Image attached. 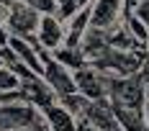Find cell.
<instances>
[{
    "label": "cell",
    "mask_w": 149,
    "mask_h": 131,
    "mask_svg": "<svg viewBox=\"0 0 149 131\" xmlns=\"http://www.w3.org/2000/svg\"><path fill=\"white\" fill-rule=\"evenodd\" d=\"M41 113L29 103H3L0 105V131H21L31 126H41Z\"/></svg>",
    "instance_id": "obj_3"
},
{
    "label": "cell",
    "mask_w": 149,
    "mask_h": 131,
    "mask_svg": "<svg viewBox=\"0 0 149 131\" xmlns=\"http://www.w3.org/2000/svg\"><path fill=\"white\" fill-rule=\"evenodd\" d=\"M139 3H144V0H123V10L126 13H134L136 8H139Z\"/></svg>",
    "instance_id": "obj_16"
},
{
    "label": "cell",
    "mask_w": 149,
    "mask_h": 131,
    "mask_svg": "<svg viewBox=\"0 0 149 131\" xmlns=\"http://www.w3.org/2000/svg\"><path fill=\"white\" fill-rule=\"evenodd\" d=\"M74 85H77V93L88 100H105L108 98V75H103L90 62L85 67L74 70Z\"/></svg>",
    "instance_id": "obj_5"
},
{
    "label": "cell",
    "mask_w": 149,
    "mask_h": 131,
    "mask_svg": "<svg viewBox=\"0 0 149 131\" xmlns=\"http://www.w3.org/2000/svg\"><path fill=\"white\" fill-rule=\"evenodd\" d=\"M147 80H149V75H147Z\"/></svg>",
    "instance_id": "obj_21"
},
{
    "label": "cell",
    "mask_w": 149,
    "mask_h": 131,
    "mask_svg": "<svg viewBox=\"0 0 149 131\" xmlns=\"http://www.w3.org/2000/svg\"><path fill=\"white\" fill-rule=\"evenodd\" d=\"M18 98H23L29 105L39 108V111H44L46 105H52V103L57 100V95L49 90V85H46L41 77L21 80V85H18Z\"/></svg>",
    "instance_id": "obj_9"
},
{
    "label": "cell",
    "mask_w": 149,
    "mask_h": 131,
    "mask_svg": "<svg viewBox=\"0 0 149 131\" xmlns=\"http://www.w3.org/2000/svg\"><path fill=\"white\" fill-rule=\"evenodd\" d=\"M39 21H41V13L29 8L26 3H18V0H10V10H8V21H5V29L10 36H18V39H33L36 36V29H39Z\"/></svg>",
    "instance_id": "obj_4"
},
{
    "label": "cell",
    "mask_w": 149,
    "mask_h": 131,
    "mask_svg": "<svg viewBox=\"0 0 149 131\" xmlns=\"http://www.w3.org/2000/svg\"><path fill=\"white\" fill-rule=\"evenodd\" d=\"M141 116H144V121H147V126H149V95H147V103H144V111H141Z\"/></svg>",
    "instance_id": "obj_18"
},
{
    "label": "cell",
    "mask_w": 149,
    "mask_h": 131,
    "mask_svg": "<svg viewBox=\"0 0 149 131\" xmlns=\"http://www.w3.org/2000/svg\"><path fill=\"white\" fill-rule=\"evenodd\" d=\"M147 49H149V46H147Z\"/></svg>",
    "instance_id": "obj_22"
},
{
    "label": "cell",
    "mask_w": 149,
    "mask_h": 131,
    "mask_svg": "<svg viewBox=\"0 0 149 131\" xmlns=\"http://www.w3.org/2000/svg\"><path fill=\"white\" fill-rule=\"evenodd\" d=\"M147 82L139 75H129V77H108V98L116 108H126V111H144L147 103Z\"/></svg>",
    "instance_id": "obj_1"
},
{
    "label": "cell",
    "mask_w": 149,
    "mask_h": 131,
    "mask_svg": "<svg viewBox=\"0 0 149 131\" xmlns=\"http://www.w3.org/2000/svg\"><path fill=\"white\" fill-rule=\"evenodd\" d=\"M8 46H10V52L15 54L18 62H23L33 75L41 77V70H44V49L33 41V39H18V36H10Z\"/></svg>",
    "instance_id": "obj_7"
},
{
    "label": "cell",
    "mask_w": 149,
    "mask_h": 131,
    "mask_svg": "<svg viewBox=\"0 0 149 131\" xmlns=\"http://www.w3.org/2000/svg\"><path fill=\"white\" fill-rule=\"evenodd\" d=\"M123 13V0H95L90 13V29L95 31H111L118 26Z\"/></svg>",
    "instance_id": "obj_6"
},
{
    "label": "cell",
    "mask_w": 149,
    "mask_h": 131,
    "mask_svg": "<svg viewBox=\"0 0 149 131\" xmlns=\"http://www.w3.org/2000/svg\"><path fill=\"white\" fill-rule=\"evenodd\" d=\"M90 13H93V5L77 10L67 21V26H64V31H67L64 46H82V41H85V36H88V31H90Z\"/></svg>",
    "instance_id": "obj_11"
},
{
    "label": "cell",
    "mask_w": 149,
    "mask_h": 131,
    "mask_svg": "<svg viewBox=\"0 0 149 131\" xmlns=\"http://www.w3.org/2000/svg\"><path fill=\"white\" fill-rule=\"evenodd\" d=\"M129 15V13H126ZM134 15L144 23V26H149V0H144V3H139V8L134 10Z\"/></svg>",
    "instance_id": "obj_15"
},
{
    "label": "cell",
    "mask_w": 149,
    "mask_h": 131,
    "mask_svg": "<svg viewBox=\"0 0 149 131\" xmlns=\"http://www.w3.org/2000/svg\"><path fill=\"white\" fill-rule=\"evenodd\" d=\"M77 131H100V129L90 126V123H85V121H77Z\"/></svg>",
    "instance_id": "obj_17"
},
{
    "label": "cell",
    "mask_w": 149,
    "mask_h": 131,
    "mask_svg": "<svg viewBox=\"0 0 149 131\" xmlns=\"http://www.w3.org/2000/svg\"><path fill=\"white\" fill-rule=\"evenodd\" d=\"M90 0H57V18L59 21H70L77 10L88 8Z\"/></svg>",
    "instance_id": "obj_13"
},
{
    "label": "cell",
    "mask_w": 149,
    "mask_h": 131,
    "mask_svg": "<svg viewBox=\"0 0 149 131\" xmlns=\"http://www.w3.org/2000/svg\"><path fill=\"white\" fill-rule=\"evenodd\" d=\"M64 23H62L57 15H41L39 21V29H36V44L44 49V52H57L59 46H64Z\"/></svg>",
    "instance_id": "obj_8"
},
{
    "label": "cell",
    "mask_w": 149,
    "mask_h": 131,
    "mask_svg": "<svg viewBox=\"0 0 149 131\" xmlns=\"http://www.w3.org/2000/svg\"><path fill=\"white\" fill-rule=\"evenodd\" d=\"M41 80L49 85V90H52L59 100H67V98L77 95L74 72L70 70V67H64L62 62H57L52 54H46V52H44V70H41Z\"/></svg>",
    "instance_id": "obj_2"
},
{
    "label": "cell",
    "mask_w": 149,
    "mask_h": 131,
    "mask_svg": "<svg viewBox=\"0 0 149 131\" xmlns=\"http://www.w3.org/2000/svg\"><path fill=\"white\" fill-rule=\"evenodd\" d=\"M21 77L10 67H0V93H18Z\"/></svg>",
    "instance_id": "obj_14"
},
{
    "label": "cell",
    "mask_w": 149,
    "mask_h": 131,
    "mask_svg": "<svg viewBox=\"0 0 149 131\" xmlns=\"http://www.w3.org/2000/svg\"><path fill=\"white\" fill-rule=\"evenodd\" d=\"M21 131H46V129H44V123H41V126H31V129H21Z\"/></svg>",
    "instance_id": "obj_19"
},
{
    "label": "cell",
    "mask_w": 149,
    "mask_h": 131,
    "mask_svg": "<svg viewBox=\"0 0 149 131\" xmlns=\"http://www.w3.org/2000/svg\"><path fill=\"white\" fill-rule=\"evenodd\" d=\"M41 118H44L46 129L49 131H77V118L72 116V111L64 105V103H52L41 111Z\"/></svg>",
    "instance_id": "obj_10"
},
{
    "label": "cell",
    "mask_w": 149,
    "mask_h": 131,
    "mask_svg": "<svg viewBox=\"0 0 149 131\" xmlns=\"http://www.w3.org/2000/svg\"><path fill=\"white\" fill-rule=\"evenodd\" d=\"M0 67H5V62H3V54H0Z\"/></svg>",
    "instance_id": "obj_20"
},
{
    "label": "cell",
    "mask_w": 149,
    "mask_h": 131,
    "mask_svg": "<svg viewBox=\"0 0 149 131\" xmlns=\"http://www.w3.org/2000/svg\"><path fill=\"white\" fill-rule=\"evenodd\" d=\"M123 29H126L131 36H134V41L139 44V46H149V26H144V23H141V21H139L134 13L126 15V21H123Z\"/></svg>",
    "instance_id": "obj_12"
}]
</instances>
